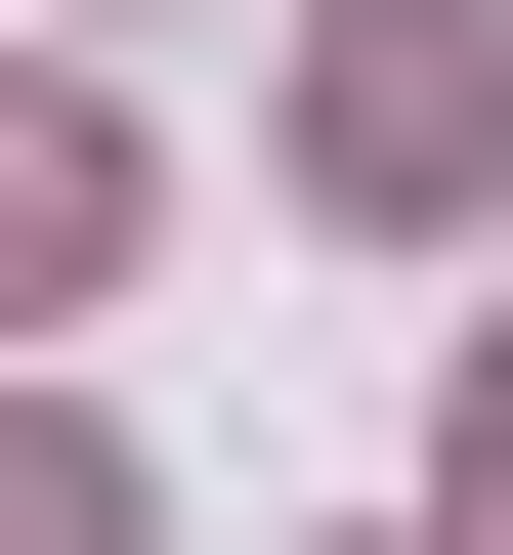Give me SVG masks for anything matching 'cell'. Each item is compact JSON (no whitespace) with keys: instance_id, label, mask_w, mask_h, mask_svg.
<instances>
[{"instance_id":"6da1fadb","label":"cell","mask_w":513,"mask_h":555,"mask_svg":"<svg viewBox=\"0 0 513 555\" xmlns=\"http://www.w3.org/2000/svg\"><path fill=\"white\" fill-rule=\"evenodd\" d=\"M513 171V43L471 0H343V43H299V214H471Z\"/></svg>"},{"instance_id":"7a4b0ae2","label":"cell","mask_w":513,"mask_h":555,"mask_svg":"<svg viewBox=\"0 0 513 555\" xmlns=\"http://www.w3.org/2000/svg\"><path fill=\"white\" fill-rule=\"evenodd\" d=\"M43 299H129V129H86V86H0V343H43Z\"/></svg>"},{"instance_id":"3957f363","label":"cell","mask_w":513,"mask_h":555,"mask_svg":"<svg viewBox=\"0 0 513 555\" xmlns=\"http://www.w3.org/2000/svg\"><path fill=\"white\" fill-rule=\"evenodd\" d=\"M0 555H129V470H86V427H43V385H0Z\"/></svg>"},{"instance_id":"277c9868","label":"cell","mask_w":513,"mask_h":555,"mask_svg":"<svg viewBox=\"0 0 513 555\" xmlns=\"http://www.w3.org/2000/svg\"><path fill=\"white\" fill-rule=\"evenodd\" d=\"M471 513H513V343H471Z\"/></svg>"}]
</instances>
